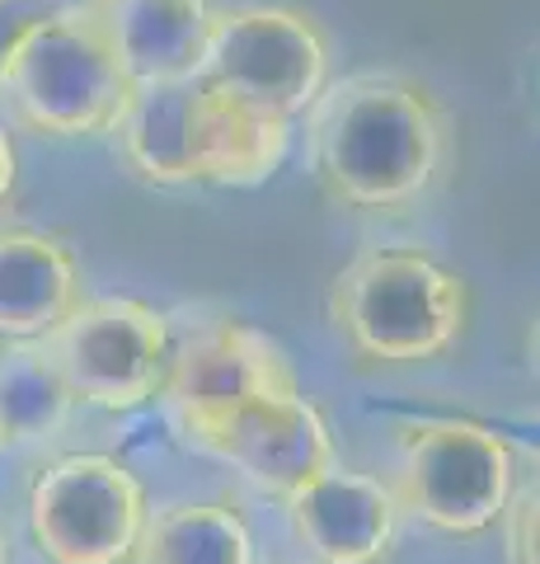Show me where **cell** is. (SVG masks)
<instances>
[{
    "instance_id": "cell-1",
    "label": "cell",
    "mask_w": 540,
    "mask_h": 564,
    "mask_svg": "<svg viewBox=\"0 0 540 564\" xmlns=\"http://www.w3.org/2000/svg\"><path fill=\"white\" fill-rule=\"evenodd\" d=\"M310 161L339 203L395 212L423 198L447 161V122L405 76H348L310 104Z\"/></svg>"
},
{
    "instance_id": "cell-2",
    "label": "cell",
    "mask_w": 540,
    "mask_h": 564,
    "mask_svg": "<svg viewBox=\"0 0 540 564\" xmlns=\"http://www.w3.org/2000/svg\"><path fill=\"white\" fill-rule=\"evenodd\" d=\"M128 165L151 184L254 188L287 161L291 122L198 80L136 85L118 118Z\"/></svg>"
},
{
    "instance_id": "cell-3",
    "label": "cell",
    "mask_w": 540,
    "mask_h": 564,
    "mask_svg": "<svg viewBox=\"0 0 540 564\" xmlns=\"http://www.w3.org/2000/svg\"><path fill=\"white\" fill-rule=\"evenodd\" d=\"M0 85L29 128L47 137L113 132L136 90L90 6L24 24L0 47Z\"/></svg>"
},
{
    "instance_id": "cell-4",
    "label": "cell",
    "mask_w": 540,
    "mask_h": 564,
    "mask_svg": "<svg viewBox=\"0 0 540 564\" xmlns=\"http://www.w3.org/2000/svg\"><path fill=\"white\" fill-rule=\"evenodd\" d=\"M465 282L418 250L357 254L334 278L329 315L372 362H428L465 329Z\"/></svg>"
},
{
    "instance_id": "cell-5",
    "label": "cell",
    "mask_w": 540,
    "mask_h": 564,
    "mask_svg": "<svg viewBox=\"0 0 540 564\" xmlns=\"http://www.w3.org/2000/svg\"><path fill=\"white\" fill-rule=\"evenodd\" d=\"M513 494V447L470 419L399 423V494L418 522L447 536H480Z\"/></svg>"
},
{
    "instance_id": "cell-6",
    "label": "cell",
    "mask_w": 540,
    "mask_h": 564,
    "mask_svg": "<svg viewBox=\"0 0 540 564\" xmlns=\"http://www.w3.org/2000/svg\"><path fill=\"white\" fill-rule=\"evenodd\" d=\"M146 513L136 475L103 452L62 456L29 489V532L52 564H132Z\"/></svg>"
},
{
    "instance_id": "cell-7",
    "label": "cell",
    "mask_w": 540,
    "mask_h": 564,
    "mask_svg": "<svg viewBox=\"0 0 540 564\" xmlns=\"http://www.w3.org/2000/svg\"><path fill=\"white\" fill-rule=\"evenodd\" d=\"M47 352L62 367L80 404L123 414L161 395L169 372V321L132 296L76 302V311L47 334Z\"/></svg>"
},
{
    "instance_id": "cell-8",
    "label": "cell",
    "mask_w": 540,
    "mask_h": 564,
    "mask_svg": "<svg viewBox=\"0 0 540 564\" xmlns=\"http://www.w3.org/2000/svg\"><path fill=\"white\" fill-rule=\"evenodd\" d=\"M202 80L291 122L329 85L324 33L310 14L287 6H250L217 14Z\"/></svg>"
},
{
    "instance_id": "cell-9",
    "label": "cell",
    "mask_w": 540,
    "mask_h": 564,
    "mask_svg": "<svg viewBox=\"0 0 540 564\" xmlns=\"http://www.w3.org/2000/svg\"><path fill=\"white\" fill-rule=\"evenodd\" d=\"M161 391L179 414L184 433L194 437L258 395L296 391V377L268 334L240 321H212L169 352Z\"/></svg>"
},
{
    "instance_id": "cell-10",
    "label": "cell",
    "mask_w": 540,
    "mask_h": 564,
    "mask_svg": "<svg viewBox=\"0 0 540 564\" xmlns=\"http://www.w3.org/2000/svg\"><path fill=\"white\" fill-rule=\"evenodd\" d=\"M194 443L277 499H287L291 489H301L339 462L324 414L301 391L258 395L240 404L212 429L194 433Z\"/></svg>"
},
{
    "instance_id": "cell-11",
    "label": "cell",
    "mask_w": 540,
    "mask_h": 564,
    "mask_svg": "<svg viewBox=\"0 0 540 564\" xmlns=\"http://www.w3.org/2000/svg\"><path fill=\"white\" fill-rule=\"evenodd\" d=\"M291 532L324 564H376L395 541V494L339 462L287 494Z\"/></svg>"
},
{
    "instance_id": "cell-12",
    "label": "cell",
    "mask_w": 540,
    "mask_h": 564,
    "mask_svg": "<svg viewBox=\"0 0 540 564\" xmlns=\"http://www.w3.org/2000/svg\"><path fill=\"white\" fill-rule=\"evenodd\" d=\"M132 85L198 80L212 47V0H85Z\"/></svg>"
},
{
    "instance_id": "cell-13",
    "label": "cell",
    "mask_w": 540,
    "mask_h": 564,
    "mask_svg": "<svg viewBox=\"0 0 540 564\" xmlns=\"http://www.w3.org/2000/svg\"><path fill=\"white\" fill-rule=\"evenodd\" d=\"M76 302L71 250L33 226H0V339H47Z\"/></svg>"
},
{
    "instance_id": "cell-14",
    "label": "cell",
    "mask_w": 540,
    "mask_h": 564,
    "mask_svg": "<svg viewBox=\"0 0 540 564\" xmlns=\"http://www.w3.org/2000/svg\"><path fill=\"white\" fill-rule=\"evenodd\" d=\"M71 404L76 395L43 339H5L0 348V447H33L57 437Z\"/></svg>"
},
{
    "instance_id": "cell-15",
    "label": "cell",
    "mask_w": 540,
    "mask_h": 564,
    "mask_svg": "<svg viewBox=\"0 0 540 564\" xmlns=\"http://www.w3.org/2000/svg\"><path fill=\"white\" fill-rule=\"evenodd\" d=\"M142 564H258L254 536L240 513L221 503H169L161 513H146Z\"/></svg>"
},
{
    "instance_id": "cell-16",
    "label": "cell",
    "mask_w": 540,
    "mask_h": 564,
    "mask_svg": "<svg viewBox=\"0 0 540 564\" xmlns=\"http://www.w3.org/2000/svg\"><path fill=\"white\" fill-rule=\"evenodd\" d=\"M498 518H503V555H508V564H536V527H540L536 480L513 489Z\"/></svg>"
},
{
    "instance_id": "cell-17",
    "label": "cell",
    "mask_w": 540,
    "mask_h": 564,
    "mask_svg": "<svg viewBox=\"0 0 540 564\" xmlns=\"http://www.w3.org/2000/svg\"><path fill=\"white\" fill-rule=\"evenodd\" d=\"M10 188H14V147H10L5 128H0V207H5Z\"/></svg>"
},
{
    "instance_id": "cell-18",
    "label": "cell",
    "mask_w": 540,
    "mask_h": 564,
    "mask_svg": "<svg viewBox=\"0 0 540 564\" xmlns=\"http://www.w3.org/2000/svg\"><path fill=\"white\" fill-rule=\"evenodd\" d=\"M0 564H10V551H5V536H0Z\"/></svg>"
}]
</instances>
